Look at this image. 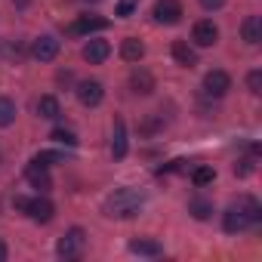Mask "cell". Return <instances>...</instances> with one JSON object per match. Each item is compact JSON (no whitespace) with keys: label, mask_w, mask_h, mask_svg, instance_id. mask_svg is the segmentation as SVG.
Returning a JSON list of instances; mask_svg holds the SVG:
<instances>
[{"label":"cell","mask_w":262,"mask_h":262,"mask_svg":"<svg viewBox=\"0 0 262 262\" xmlns=\"http://www.w3.org/2000/svg\"><path fill=\"white\" fill-rule=\"evenodd\" d=\"M250 170H253V164H250V161H241V167H234V173H237V176H247Z\"/></svg>","instance_id":"28"},{"label":"cell","mask_w":262,"mask_h":262,"mask_svg":"<svg viewBox=\"0 0 262 262\" xmlns=\"http://www.w3.org/2000/svg\"><path fill=\"white\" fill-rule=\"evenodd\" d=\"M259 216H262V210H259L256 198H241L237 204H231V207L225 210V216H222V228H225L228 234H237V231L256 225Z\"/></svg>","instance_id":"1"},{"label":"cell","mask_w":262,"mask_h":262,"mask_svg":"<svg viewBox=\"0 0 262 262\" xmlns=\"http://www.w3.org/2000/svg\"><path fill=\"white\" fill-rule=\"evenodd\" d=\"M188 213H191L194 219H210L213 204H210V201H204V198H191V201H188Z\"/></svg>","instance_id":"20"},{"label":"cell","mask_w":262,"mask_h":262,"mask_svg":"<svg viewBox=\"0 0 262 262\" xmlns=\"http://www.w3.org/2000/svg\"><path fill=\"white\" fill-rule=\"evenodd\" d=\"M31 56L37 59V62H53L56 56H59V40L56 37H37L34 43H31Z\"/></svg>","instance_id":"8"},{"label":"cell","mask_w":262,"mask_h":262,"mask_svg":"<svg viewBox=\"0 0 262 262\" xmlns=\"http://www.w3.org/2000/svg\"><path fill=\"white\" fill-rule=\"evenodd\" d=\"M145 204V194L139 188H117L114 194L105 198V216L111 219H129V216H136Z\"/></svg>","instance_id":"2"},{"label":"cell","mask_w":262,"mask_h":262,"mask_svg":"<svg viewBox=\"0 0 262 262\" xmlns=\"http://www.w3.org/2000/svg\"><path fill=\"white\" fill-rule=\"evenodd\" d=\"M247 86H250V93H262V71H250L247 74Z\"/></svg>","instance_id":"25"},{"label":"cell","mask_w":262,"mask_h":262,"mask_svg":"<svg viewBox=\"0 0 262 262\" xmlns=\"http://www.w3.org/2000/svg\"><path fill=\"white\" fill-rule=\"evenodd\" d=\"M37 114H40V117H47V120H56V117L62 114L59 99H56V96H40V102H37Z\"/></svg>","instance_id":"19"},{"label":"cell","mask_w":262,"mask_h":262,"mask_svg":"<svg viewBox=\"0 0 262 262\" xmlns=\"http://www.w3.org/2000/svg\"><path fill=\"white\" fill-rule=\"evenodd\" d=\"M222 4H225V0H201V7H204V10H219Z\"/></svg>","instance_id":"27"},{"label":"cell","mask_w":262,"mask_h":262,"mask_svg":"<svg viewBox=\"0 0 262 262\" xmlns=\"http://www.w3.org/2000/svg\"><path fill=\"white\" fill-rule=\"evenodd\" d=\"M111 155L114 158H123L126 155V123L120 117L114 120V129H111Z\"/></svg>","instance_id":"16"},{"label":"cell","mask_w":262,"mask_h":262,"mask_svg":"<svg viewBox=\"0 0 262 262\" xmlns=\"http://www.w3.org/2000/svg\"><path fill=\"white\" fill-rule=\"evenodd\" d=\"M120 56H123L126 62H139V59L145 56V43H142L139 37H126V40L120 43Z\"/></svg>","instance_id":"17"},{"label":"cell","mask_w":262,"mask_h":262,"mask_svg":"<svg viewBox=\"0 0 262 262\" xmlns=\"http://www.w3.org/2000/svg\"><path fill=\"white\" fill-rule=\"evenodd\" d=\"M136 4H139V0H120V4H117V16H129L136 10Z\"/></svg>","instance_id":"26"},{"label":"cell","mask_w":262,"mask_h":262,"mask_svg":"<svg viewBox=\"0 0 262 262\" xmlns=\"http://www.w3.org/2000/svg\"><path fill=\"white\" fill-rule=\"evenodd\" d=\"M102 96H105V86H102L99 80H83V83H77V99H80L86 108H96V105L102 102Z\"/></svg>","instance_id":"9"},{"label":"cell","mask_w":262,"mask_h":262,"mask_svg":"<svg viewBox=\"0 0 262 262\" xmlns=\"http://www.w3.org/2000/svg\"><path fill=\"white\" fill-rule=\"evenodd\" d=\"M129 250L139 253V256H161L164 253V247L158 241H151V237H136L133 244H129Z\"/></svg>","instance_id":"18"},{"label":"cell","mask_w":262,"mask_h":262,"mask_svg":"<svg viewBox=\"0 0 262 262\" xmlns=\"http://www.w3.org/2000/svg\"><path fill=\"white\" fill-rule=\"evenodd\" d=\"M129 86H133L136 96H148V93L155 90V77H151V71H145V68H133V74H129Z\"/></svg>","instance_id":"10"},{"label":"cell","mask_w":262,"mask_h":262,"mask_svg":"<svg viewBox=\"0 0 262 262\" xmlns=\"http://www.w3.org/2000/svg\"><path fill=\"white\" fill-rule=\"evenodd\" d=\"M191 40H194L198 47H213V43L219 40V28H216L210 19H201V22H194V28H191Z\"/></svg>","instance_id":"7"},{"label":"cell","mask_w":262,"mask_h":262,"mask_svg":"<svg viewBox=\"0 0 262 262\" xmlns=\"http://www.w3.org/2000/svg\"><path fill=\"white\" fill-rule=\"evenodd\" d=\"M50 139H53V142H59V145H68V148H74V145H77V136L71 133V129H62V126H59V129H53Z\"/></svg>","instance_id":"22"},{"label":"cell","mask_w":262,"mask_h":262,"mask_svg":"<svg viewBox=\"0 0 262 262\" xmlns=\"http://www.w3.org/2000/svg\"><path fill=\"white\" fill-rule=\"evenodd\" d=\"M173 59H176V65H182V68H194V65H198V53H194L185 40H173Z\"/></svg>","instance_id":"14"},{"label":"cell","mask_w":262,"mask_h":262,"mask_svg":"<svg viewBox=\"0 0 262 262\" xmlns=\"http://www.w3.org/2000/svg\"><path fill=\"white\" fill-rule=\"evenodd\" d=\"M13 4H16V7H19V10H25V7H28V4H31V0H13Z\"/></svg>","instance_id":"30"},{"label":"cell","mask_w":262,"mask_h":262,"mask_svg":"<svg viewBox=\"0 0 262 262\" xmlns=\"http://www.w3.org/2000/svg\"><path fill=\"white\" fill-rule=\"evenodd\" d=\"M25 179L34 185V188H40V191H50L53 188V179H50V173H47V167H37V164H28V170H25Z\"/></svg>","instance_id":"15"},{"label":"cell","mask_w":262,"mask_h":262,"mask_svg":"<svg viewBox=\"0 0 262 262\" xmlns=\"http://www.w3.org/2000/svg\"><path fill=\"white\" fill-rule=\"evenodd\" d=\"M25 213H28L34 222H50V219L56 216V207H53V201H50V198H28Z\"/></svg>","instance_id":"6"},{"label":"cell","mask_w":262,"mask_h":262,"mask_svg":"<svg viewBox=\"0 0 262 262\" xmlns=\"http://www.w3.org/2000/svg\"><path fill=\"white\" fill-rule=\"evenodd\" d=\"M13 120H16V102L0 96V126H10Z\"/></svg>","instance_id":"21"},{"label":"cell","mask_w":262,"mask_h":262,"mask_svg":"<svg viewBox=\"0 0 262 262\" xmlns=\"http://www.w3.org/2000/svg\"><path fill=\"white\" fill-rule=\"evenodd\" d=\"M0 262H7V244L0 241Z\"/></svg>","instance_id":"29"},{"label":"cell","mask_w":262,"mask_h":262,"mask_svg":"<svg viewBox=\"0 0 262 262\" xmlns=\"http://www.w3.org/2000/svg\"><path fill=\"white\" fill-rule=\"evenodd\" d=\"M62 161H65V158H62L59 151H40V155L31 161V164H37V167H47V170H50L53 164H62Z\"/></svg>","instance_id":"23"},{"label":"cell","mask_w":262,"mask_h":262,"mask_svg":"<svg viewBox=\"0 0 262 262\" xmlns=\"http://www.w3.org/2000/svg\"><path fill=\"white\" fill-rule=\"evenodd\" d=\"M179 19H182V4H179V0H158V4H155V22L176 25Z\"/></svg>","instance_id":"4"},{"label":"cell","mask_w":262,"mask_h":262,"mask_svg":"<svg viewBox=\"0 0 262 262\" xmlns=\"http://www.w3.org/2000/svg\"><path fill=\"white\" fill-rule=\"evenodd\" d=\"M83 244H86V234H83V228H68V231L59 237V244H56V253H59L62 259H77V256L83 253Z\"/></svg>","instance_id":"3"},{"label":"cell","mask_w":262,"mask_h":262,"mask_svg":"<svg viewBox=\"0 0 262 262\" xmlns=\"http://www.w3.org/2000/svg\"><path fill=\"white\" fill-rule=\"evenodd\" d=\"M105 28H108V19H102V16H80L71 25V34H90V31H105Z\"/></svg>","instance_id":"12"},{"label":"cell","mask_w":262,"mask_h":262,"mask_svg":"<svg viewBox=\"0 0 262 262\" xmlns=\"http://www.w3.org/2000/svg\"><path fill=\"white\" fill-rule=\"evenodd\" d=\"M108 56H111V47H108V40H90V43L83 47V59H86L90 65H102Z\"/></svg>","instance_id":"11"},{"label":"cell","mask_w":262,"mask_h":262,"mask_svg":"<svg viewBox=\"0 0 262 262\" xmlns=\"http://www.w3.org/2000/svg\"><path fill=\"white\" fill-rule=\"evenodd\" d=\"M228 90H231V77H228L225 71H210V74L204 77V93H207V96L222 99Z\"/></svg>","instance_id":"5"},{"label":"cell","mask_w":262,"mask_h":262,"mask_svg":"<svg viewBox=\"0 0 262 262\" xmlns=\"http://www.w3.org/2000/svg\"><path fill=\"white\" fill-rule=\"evenodd\" d=\"M213 179H216V173H213L210 167H198V170L191 173V182H194V185H210Z\"/></svg>","instance_id":"24"},{"label":"cell","mask_w":262,"mask_h":262,"mask_svg":"<svg viewBox=\"0 0 262 262\" xmlns=\"http://www.w3.org/2000/svg\"><path fill=\"white\" fill-rule=\"evenodd\" d=\"M241 37H244L250 47H256V43L262 40V19H259V16H247L244 25H241Z\"/></svg>","instance_id":"13"}]
</instances>
